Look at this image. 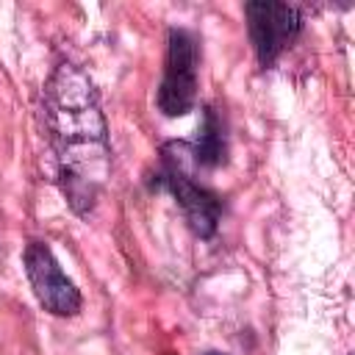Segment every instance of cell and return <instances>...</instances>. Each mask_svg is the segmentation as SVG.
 <instances>
[{
	"label": "cell",
	"instance_id": "cell-1",
	"mask_svg": "<svg viewBox=\"0 0 355 355\" xmlns=\"http://www.w3.org/2000/svg\"><path fill=\"white\" fill-rule=\"evenodd\" d=\"M42 122L58 164V183L75 214L86 216L111 175L108 125L94 83L75 64H58L42 92Z\"/></svg>",
	"mask_w": 355,
	"mask_h": 355
},
{
	"label": "cell",
	"instance_id": "cell-2",
	"mask_svg": "<svg viewBox=\"0 0 355 355\" xmlns=\"http://www.w3.org/2000/svg\"><path fill=\"white\" fill-rule=\"evenodd\" d=\"M189 166L191 164L186 155V141H169L161 147V186L172 191L189 227L200 239H211L222 219V200L208 186L197 183Z\"/></svg>",
	"mask_w": 355,
	"mask_h": 355
},
{
	"label": "cell",
	"instance_id": "cell-3",
	"mask_svg": "<svg viewBox=\"0 0 355 355\" xmlns=\"http://www.w3.org/2000/svg\"><path fill=\"white\" fill-rule=\"evenodd\" d=\"M197 103V39L186 28H169L158 108L166 116H183Z\"/></svg>",
	"mask_w": 355,
	"mask_h": 355
},
{
	"label": "cell",
	"instance_id": "cell-4",
	"mask_svg": "<svg viewBox=\"0 0 355 355\" xmlns=\"http://www.w3.org/2000/svg\"><path fill=\"white\" fill-rule=\"evenodd\" d=\"M244 14L250 42L263 69H269L302 33V11L291 3L252 0L244 6Z\"/></svg>",
	"mask_w": 355,
	"mask_h": 355
},
{
	"label": "cell",
	"instance_id": "cell-5",
	"mask_svg": "<svg viewBox=\"0 0 355 355\" xmlns=\"http://www.w3.org/2000/svg\"><path fill=\"white\" fill-rule=\"evenodd\" d=\"M28 283L39 305L53 316H75L80 311V291L58 266L53 250L44 241H31L22 252Z\"/></svg>",
	"mask_w": 355,
	"mask_h": 355
},
{
	"label": "cell",
	"instance_id": "cell-6",
	"mask_svg": "<svg viewBox=\"0 0 355 355\" xmlns=\"http://www.w3.org/2000/svg\"><path fill=\"white\" fill-rule=\"evenodd\" d=\"M189 164L197 169H216L227 161V136L225 119L214 105L202 108V128L194 141H186Z\"/></svg>",
	"mask_w": 355,
	"mask_h": 355
},
{
	"label": "cell",
	"instance_id": "cell-7",
	"mask_svg": "<svg viewBox=\"0 0 355 355\" xmlns=\"http://www.w3.org/2000/svg\"><path fill=\"white\" fill-rule=\"evenodd\" d=\"M208 355H219V352H208Z\"/></svg>",
	"mask_w": 355,
	"mask_h": 355
}]
</instances>
